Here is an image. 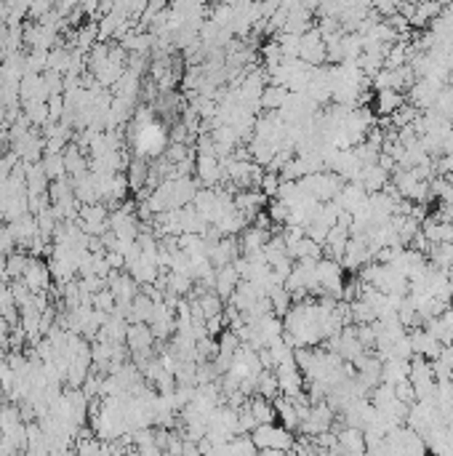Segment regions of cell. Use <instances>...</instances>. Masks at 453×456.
<instances>
[{
    "instance_id": "1",
    "label": "cell",
    "mask_w": 453,
    "mask_h": 456,
    "mask_svg": "<svg viewBox=\"0 0 453 456\" xmlns=\"http://www.w3.org/2000/svg\"><path fill=\"white\" fill-rule=\"evenodd\" d=\"M253 446L262 451H293L296 437L291 430H285L283 425H262L251 432Z\"/></svg>"
},
{
    "instance_id": "2",
    "label": "cell",
    "mask_w": 453,
    "mask_h": 456,
    "mask_svg": "<svg viewBox=\"0 0 453 456\" xmlns=\"http://www.w3.org/2000/svg\"><path fill=\"white\" fill-rule=\"evenodd\" d=\"M315 270H317V285H320V296L328 294V296H333V299H342L344 283H347L342 262H336V259H320Z\"/></svg>"
},
{
    "instance_id": "3",
    "label": "cell",
    "mask_w": 453,
    "mask_h": 456,
    "mask_svg": "<svg viewBox=\"0 0 453 456\" xmlns=\"http://www.w3.org/2000/svg\"><path fill=\"white\" fill-rule=\"evenodd\" d=\"M299 59L310 67H322L328 61V51H325V41L317 27H312L310 32L302 35V43H299Z\"/></svg>"
},
{
    "instance_id": "4",
    "label": "cell",
    "mask_w": 453,
    "mask_h": 456,
    "mask_svg": "<svg viewBox=\"0 0 453 456\" xmlns=\"http://www.w3.org/2000/svg\"><path fill=\"white\" fill-rule=\"evenodd\" d=\"M275 376H278V387H280L283 397H299L304 392V374L299 371L296 363H283L275 368Z\"/></svg>"
},
{
    "instance_id": "5",
    "label": "cell",
    "mask_w": 453,
    "mask_h": 456,
    "mask_svg": "<svg viewBox=\"0 0 453 456\" xmlns=\"http://www.w3.org/2000/svg\"><path fill=\"white\" fill-rule=\"evenodd\" d=\"M21 283L27 285L32 294H41L43 288H49L51 270L46 267V262H41V259L30 256V262H27V270H24V275H21Z\"/></svg>"
},
{
    "instance_id": "6",
    "label": "cell",
    "mask_w": 453,
    "mask_h": 456,
    "mask_svg": "<svg viewBox=\"0 0 453 456\" xmlns=\"http://www.w3.org/2000/svg\"><path fill=\"white\" fill-rule=\"evenodd\" d=\"M408 336H411V345H413V355H419V358H424V360H437V355H440V350H443V345L434 339L432 334H427L422 325L419 328H413V331H408Z\"/></svg>"
},
{
    "instance_id": "7",
    "label": "cell",
    "mask_w": 453,
    "mask_h": 456,
    "mask_svg": "<svg viewBox=\"0 0 453 456\" xmlns=\"http://www.w3.org/2000/svg\"><path fill=\"white\" fill-rule=\"evenodd\" d=\"M350 238H352L350 230H344V227H331V230H328V238H325V243H322V253H325V259H336V262H342Z\"/></svg>"
},
{
    "instance_id": "8",
    "label": "cell",
    "mask_w": 453,
    "mask_h": 456,
    "mask_svg": "<svg viewBox=\"0 0 453 456\" xmlns=\"http://www.w3.org/2000/svg\"><path fill=\"white\" fill-rule=\"evenodd\" d=\"M240 285V275H238V270L232 267V264H227V267H222V270H216V283H213V294L219 296V299H232V294H235V288Z\"/></svg>"
},
{
    "instance_id": "9",
    "label": "cell",
    "mask_w": 453,
    "mask_h": 456,
    "mask_svg": "<svg viewBox=\"0 0 453 456\" xmlns=\"http://www.w3.org/2000/svg\"><path fill=\"white\" fill-rule=\"evenodd\" d=\"M245 408H248V414L253 416V422L262 427V425H275V419H278V411H275V403L267 400V397H259L253 395L245 400Z\"/></svg>"
},
{
    "instance_id": "10",
    "label": "cell",
    "mask_w": 453,
    "mask_h": 456,
    "mask_svg": "<svg viewBox=\"0 0 453 456\" xmlns=\"http://www.w3.org/2000/svg\"><path fill=\"white\" fill-rule=\"evenodd\" d=\"M405 104V96L397 91H379L373 99V112L382 115V118H392L395 112Z\"/></svg>"
},
{
    "instance_id": "11",
    "label": "cell",
    "mask_w": 453,
    "mask_h": 456,
    "mask_svg": "<svg viewBox=\"0 0 453 456\" xmlns=\"http://www.w3.org/2000/svg\"><path fill=\"white\" fill-rule=\"evenodd\" d=\"M291 91L288 88H283V86H267L262 91V99H259V107L264 112H280L285 107V101H288Z\"/></svg>"
},
{
    "instance_id": "12",
    "label": "cell",
    "mask_w": 453,
    "mask_h": 456,
    "mask_svg": "<svg viewBox=\"0 0 453 456\" xmlns=\"http://www.w3.org/2000/svg\"><path fill=\"white\" fill-rule=\"evenodd\" d=\"M408 374H411V360H397V358H392V360L382 363V385L395 387L397 382L408 379Z\"/></svg>"
},
{
    "instance_id": "13",
    "label": "cell",
    "mask_w": 453,
    "mask_h": 456,
    "mask_svg": "<svg viewBox=\"0 0 453 456\" xmlns=\"http://www.w3.org/2000/svg\"><path fill=\"white\" fill-rule=\"evenodd\" d=\"M445 11L443 3H416V14H413L411 19V27H429V21L437 19L440 14Z\"/></svg>"
},
{
    "instance_id": "14",
    "label": "cell",
    "mask_w": 453,
    "mask_h": 456,
    "mask_svg": "<svg viewBox=\"0 0 453 456\" xmlns=\"http://www.w3.org/2000/svg\"><path fill=\"white\" fill-rule=\"evenodd\" d=\"M278 392H280V387H278V376H275V371H262L259 379H256V390H253V395L267 397V400H275Z\"/></svg>"
},
{
    "instance_id": "15",
    "label": "cell",
    "mask_w": 453,
    "mask_h": 456,
    "mask_svg": "<svg viewBox=\"0 0 453 456\" xmlns=\"http://www.w3.org/2000/svg\"><path fill=\"white\" fill-rule=\"evenodd\" d=\"M24 118H27V123L43 126V123L51 118L49 104H46V101H24Z\"/></svg>"
},
{
    "instance_id": "16",
    "label": "cell",
    "mask_w": 453,
    "mask_h": 456,
    "mask_svg": "<svg viewBox=\"0 0 453 456\" xmlns=\"http://www.w3.org/2000/svg\"><path fill=\"white\" fill-rule=\"evenodd\" d=\"M355 336L362 345V350H373L376 347V325H355Z\"/></svg>"
},
{
    "instance_id": "17",
    "label": "cell",
    "mask_w": 453,
    "mask_h": 456,
    "mask_svg": "<svg viewBox=\"0 0 453 456\" xmlns=\"http://www.w3.org/2000/svg\"><path fill=\"white\" fill-rule=\"evenodd\" d=\"M395 395H397L400 403L408 405V408L416 403V390H413V385L408 382V379H403V382H397V385H395Z\"/></svg>"
},
{
    "instance_id": "18",
    "label": "cell",
    "mask_w": 453,
    "mask_h": 456,
    "mask_svg": "<svg viewBox=\"0 0 453 456\" xmlns=\"http://www.w3.org/2000/svg\"><path fill=\"white\" fill-rule=\"evenodd\" d=\"M280 173H270V171H264V179H262V187H259V190H262L264 195H267V198H275V195H278V190H280Z\"/></svg>"
}]
</instances>
